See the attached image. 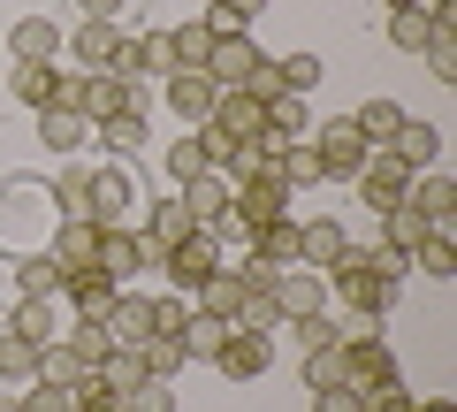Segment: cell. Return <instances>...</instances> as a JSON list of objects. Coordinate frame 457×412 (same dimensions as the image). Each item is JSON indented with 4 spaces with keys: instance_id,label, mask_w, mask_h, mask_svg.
<instances>
[{
    "instance_id": "25",
    "label": "cell",
    "mask_w": 457,
    "mask_h": 412,
    "mask_svg": "<svg viewBox=\"0 0 457 412\" xmlns=\"http://www.w3.org/2000/svg\"><path fill=\"white\" fill-rule=\"evenodd\" d=\"M46 191H54V222H92V214H84V206H92V168L69 161L62 176L46 183Z\"/></svg>"
},
{
    "instance_id": "5",
    "label": "cell",
    "mask_w": 457,
    "mask_h": 412,
    "mask_svg": "<svg viewBox=\"0 0 457 412\" xmlns=\"http://www.w3.org/2000/svg\"><path fill=\"white\" fill-rule=\"evenodd\" d=\"M213 130L228 138V146H245V138H260L267 130V99L252 92V84H221V92H213Z\"/></svg>"
},
{
    "instance_id": "12",
    "label": "cell",
    "mask_w": 457,
    "mask_h": 412,
    "mask_svg": "<svg viewBox=\"0 0 457 412\" xmlns=\"http://www.w3.org/2000/svg\"><path fill=\"white\" fill-rule=\"evenodd\" d=\"M320 306H328V282L312 275V267H282V275H275V314H282V329L305 321V314H320Z\"/></svg>"
},
{
    "instance_id": "11",
    "label": "cell",
    "mask_w": 457,
    "mask_h": 412,
    "mask_svg": "<svg viewBox=\"0 0 457 412\" xmlns=\"http://www.w3.org/2000/svg\"><path fill=\"white\" fill-rule=\"evenodd\" d=\"M213 267H228V260H221V245H213L206 230H198V237H183V245H168V252H161V275L176 282V290H198V282H206Z\"/></svg>"
},
{
    "instance_id": "42",
    "label": "cell",
    "mask_w": 457,
    "mask_h": 412,
    "mask_svg": "<svg viewBox=\"0 0 457 412\" xmlns=\"http://www.w3.org/2000/svg\"><path fill=\"white\" fill-rule=\"evenodd\" d=\"M137 359H145V374H153V382H176L183 366H191L176 336H145V344H137Z\"/></svg>"
},
{
    "instance_id": "59",
    "label": "cell",
    "mask_w": 457,
    "mask_h": 412,
    "mask_svg": "<svg viewBox=\"0 0 457 412\" xmlns=\"http://www.w3.org/2000/svg\"><path fill=\"white\" fill-rule=\"evenodd\" d=\"M411 8H420V16H442V8H450V0H411Z\"/></svg>"
},
{
    "instance_id": "50",
    "label": "cell",
    "mask_w": 457,
    "mask_h": 412,
    "mask_svg": "<svg viewBox=\"0 0 457 412\" xmlns=\"http://www.w3.org/2000/svg\"><path fill=\"white\" fill-rule=\"evenodd\" d=\"M290 329H297V344H305V351L343 344V336H336V314H328V306H320V314H305V321H290Z\"/></svg>"
},
{
    "instance_id": "35",
    "label": "cell",
    "mask_w": 457,
    "mask_h": 412,
    "mask_svg": "<svg viewBox=\"0 0 457 412\" xmlns=\"http://www.w3.org/2000/svg\"><path fill=\"white\" fill-rule=\"evenodd\" d=\"M275 176L290 183V191H305V183H328V176H320V153H312V138H290V146L275 153Z\"/></svg>"
},
{
    "instance_id": "10",
    "label": "cell",
    "mask_w": 457,
    "mask_h": 412,
    "mask_svg": "<svg viewBox=\"0 0 457 412\" xmlns=\"http://www.w3.org/2000/svg\"><path fill=\"white\" fill-rule=\"evenodd\" d=\"M404 191H411V168L396 161L389 146H374V161L359 168V206H374V214H389V206H396Z\"/></svg>"
},
{
    "instance_id": "41",
    "label": "cell",
    "mask_w": 457,
    "mask_h": 412,
    "mask_svg": "<svg viewBox=\"0 0 457 412\" xmlns=\"http://www.w3.org/2000/svg\"><path fill=\"white\" fill-rule=\"evenodd\" d=\"M351 122H359V138H366V146H389V138H396V122H404V107H396V99H366V107H359Z\"/></svg>"
},
{
    "instance_id": "24",
    "label": "cell",
    "mask_w": 457,
    "mask_h": 412,
    "mask_svg": "<svg viewBox=\"0 0 457 412\" xmlns=\"http://www.w3.org/2000/svg\"><path fill=\"white\" fill-rule=\"evenodd\" d=\"M427 69H435V84H457V0L435 16V31H427Z\"/></svg>"
},
{
    "instance_id": "44",
    "label": "cell",
    "mask_w": 457,
    "mask_h": 412,
    "mask_svg": "<svg viewBox=\"0 0 457 412\" xmlns=\"http://www.w3.org/2000/svg\"><path fill=\"white\" fill-rule=\"evenodd\" d=\"M260 16H267V0H213L198 23H206V31H245V23H260Z\"/></svg>"
},
{
    "instance_id": "47",
    "label": "cell",
    "mask_w": 457,
    "mask_h": 412,
    "mask_svg": "<svg viewBox=\"0 0 457 412\" xmlns=\"http://www.w3.org/2000/svg\"><path fill=\"white\" fill-rule=\"evenodd\" d=\"M191 314H198V306H191V290H168V298H153V336H176Z\"/></svg>"
},
{
    "instance_id": "13",
    "label": "cell",
    "mask_w": 457,
    "mask_h": 412,
    "mask_svg": "<svg viewBox=\"0 0 457 412\" xmlns=\"http://www.w3.org/2000/svg\"><path fill=\"white\" fill-rule=\"evenodd\" d=\"M99 329H107V344H145L153 336V298H137V290H114V306L99 314Z\"/></svg>"
},
{
    "instance_id": "48",
    "label": "cell",
    "mask_w": 457,
    "mask_h": 412,
    "mask_svg": "<svg viewBox=\"0 0 457 412\" xmlns=\"http://www.w3.org/2000/svg\"><path fill=\"white\" fill-rule=\"evenodd\" d=\"M23 412H77V390H62V382H23Z\"/></svg>"
},
{
    "instance_id": "36",
    "label": "cell",
    "mask_w": 457,
    "mask_h": 412,
    "mask_svg": "<svg viewBox=\"0 0 457 412\" xmlns=\"http://www.w3.org/2000/svg\"><path fill=\"white\" fill-rule=\"evenodd\" d=\"M305 130H312L305 99H297V92H267V138H282V146H290V138H305Z\"/></svg>"
},
{
    "instance_id": "4",
    "label": "cell",
    "mask_w": 457,
    "mask_h": 412,
    "mask_svg": "<svg viewBox=\"0 0 457 412\" xmlns=\"http://www.w3.org/2000/svg\"><path fill=\"white\" fill-rule=\"evenodd\" d=\"M343 382L351 390H389V382H404V366H396V351L381 344L374 329H359V336H343Z\"/></svg>"
},
{
    "instance_id": "30",
    "label": "cell",
    "mask_w": 457,
    "mask_h": 412,
    "mask_svg": "<svg viewBox=\"0 0 457 412\" xmlns=\"http://www.w3.org/2000/svg\"><path fill=\"white\" fill-rule=\"evenodd\" d=\"M16 290L23 298H62V260L54 252H16Z\"/></svg>"
},
{
    "instance_id": "7",
    "label": "cell",
    "mask_w": 457,
    "mask_h": 412,
    "mask_svg": "<svg viewBox=\"0 0 457 412\" xmlns=\"http://www.w3.org/2000/svg\"><path fill=\"white\" fill-rule=\"evenodd\" d=\"M260 69H267V54H260L252 31H213V54H206V77L213 84H252Z\"/></svg>"
},
{
    "instance_id": "23",
    "label": "cell",
    "mask_w": 457,
    "mask_h": 412,
    "mask_svg": "<svg viewBox=\"0 0 457 412\" xmlns=\"http://www.w3.org/2000/svg\"><path fill=\"white\" fill-rule=\"evenodd\" d=\"M245 245H252V260H260V267H297V222L275 214L267 230H252Z\"/></svg>"
},
{
    "instance_id": "9",
    "label": "cell",
    "mask_w": 457,
    "mask_h": 412,
    "mask_svg": "<svg viewBox=\"0 0 457 412\" xmlns=\"http://www.w3.org/2000/svg\"><path fill=\"white\" fill-rule=\"evenodd\" d=\"M213 92H221V84H213L206 69H168V77H161V99H168V115H176V122H191V130L213 115Z\"/></svg>"
},
{
    "instance_id": "52",
    "label": "cell",
    "mask_w": 457,
    "mask_h": 412,
    "mask_svg": "<svg viewBox=\"0 0 457 412\" xmlns=\"http://www.w3.org/2000/svg\"><path fill=\"white\" fill-rule=\"evenodd\" d=\"M69 344L84 351V366H99V359H107V329H99V321H77V329H69Z\"/></svg>"
},
{
    "instance_id": "38",
    "label": "cell",
    "mask_w": 457,
    "mask_h": 412,
    "mask_svg": "<svg viewBox=\"0 0 457 412\" xmlns=\"http://www.w3.org/2000/svg\"><path fill=\"white\" fill-rule=\"evenodd\" d=\"M206 54H213L206 23H176V31H168V69H206Z\"/></svg>"
},
{
    "instance_id": "54",
    "label": "cell",
    "mask_w": 457,
    "mask_h": 412,
    "mask_svg": "<svg viewBox=\"0 0 457 412\" xmlns=\"http://www.w3.org/2000/svg\"><path fill=\"white\" fill-rule=\"evenodd\" d=\"M420 397L404 390V382H389V390H366V412H411Z\"/></svg>"
},
{
    "instance_id": "22",
    "label": "cell",
    "mask_w": 457,
    "mask_h": 412,
    "mask_svg": "<svg viewBox=\"0 0 457 412\" xmlns=\"http://www.w3.org/2000/svg\"><path fill=\"white\" fill-rule=\"evenodd\" d=\"M137 237H145V245H183V237H198V222H191V206H183V198H153V214H145V230H137Z\"/></svg>"
},
{
    "instance_id": "53",
    "label": "cell",
    "mask_w": 457,
    "mask_h": 412,
    "mask_svg": "<svg viewBox=\"0 0 457 412\" xmlns=\"http://www.w3.org/2000/svg\"><path fill=\"white\" fill-rule=\"evenodd\" d=\"M312 412H366V397L351 382H336V390H312Z\"/></svg>"
},
{
    "instance_id": "33",
    "label": "cell",
    "mask_w": 457,
    "mask_h": 412,
    "mask_svg": "<svg viewBox=\"0 0 457 412\" xmlns=\"http://www.w3.org/2000/svg\"><path fill=\"white\" fill-rule=\"evenodd\" d=\"M221 336H228V321H213V314H191V321L176 329V344H183V359H191V366H213Z\"/></svg>"
},
{
    "instance_id": "56",
    "label": "cell",
    "mask_w": 457,
    "mask_h": 412,
    "mask_svg": "<svg viewBox=\"0 0 457 412\" xmlns=\"http://www.w3.org/2000/svg\"><path fill=\"white\" fill-rule=\"evenodd\" d=\"M130 0H77V23H114Z\"/></svg>"
},
{
    "instance_id": "26",
    "label": "cell",
    "mask_w": 457,
    "mask_h": 412,
    "mask_svg": "<svg viewBox=\"0 0 457 412\" xmlns=\"http://www.w3.org/2000/svg\"><path fill=\"white\" fill-rule=\"evenodd\" d=\"M92 382H99V390H114V397H130L137 382H153V374H145V359H137L130 344H107V359L92 366Z\"/></svg>"
},
{
    "instance_id": "45",
    "label": "cell",
    "mask_w": 457,
    "mask_h": 412,
    "mask_svg": "<svg viewBox=\"0 0 457 412\" xmlns=\"http://www.w3.org/2000/svg\"><path fill=\"white\" fill-rule=\"evenodd\" d=\"M427 31H435V16H420V8H396V16H389V46L396 54H420Z\"/></svg>"
},
{
    "instance_id": "21",
    "label": "cell",
    "mask_w": 457,
    "mask_h": 412,
    "mask_svg": "<svg viewBox=\"0 0 457 412\" xmlns=\"http://www.w3.org/2000/svg\"><path fill=\"white\" fill-rule=\"evenodd\" d=\"M183 206H191V222H198V230H221V222H228V183H221V168H213V176H198V183H183Z\"/></svg>"
},
{
    "instance_id": "60",
    "label": "cell",
    "mask_w": 457,
    "mask_h": 412,
    "mask_svg": "<svg viewBox=\"0 0 457 412\" xmlns=\"http://www.w3.org/2000/svg\"><path fill=\"white\" fill-rule=\"evenodd\" d=\"M0 412H23V390H8V397H0Z\"/></svg>"
},
{
    "instance_id": "15",
    "label": "cell",
    "mask_w": 457,
    "mask_h": 412,
    "mask_svg": "<svg viewBox=\"0 0 457 412\" xmlns=\"http://www.w3.org/2000/svg\"><path fill=\"white\" fill-rule=\"evenodd\" d=\"M404 206H420L435 230H450V214H457V176H450V168H420L411 191H404Z\"/></svg>"
},
{
    "instance_id": "20",
    "label": "cell",
    "mask_w": 457,
    "mask_h": 412,
    "mask_svg": "<svg viewBox=\"0 0 457 412\" xmlns=\"http://www.w3.org/2000/svg\"><path fill=\"white\" fill-rule=\"evenodd\" d=\"M114 290H122V282H107L99 267H69V275H62V298L77 306V321H99L114 306Z\"/></svg>"
},
{
    "instance_id": "1",
    "label": "cell",
    "mask_w": 457,
    "mask_h": 412,
    "mask_svg": "<svg viewBox=\"0 0 457 412\" xmlns=\"http://www.w3.org/2000/svg\"><path fill=\"white\" fill-rule=\"evenodd\" d=\"M320 282H336V298H343L359 321H381V314L396 306V282H381L374 267H366V252H359V245H343V252H336V267H328Z\"/></svg>"
},
{
    "instance_id": "43",
    "label": "cell",
    "mask_w": 457,
    "mask_h": 412,
    "mask_svg": "<svg viewBox=\"0 0 457 412\" xmlns=\"http://www.w3.org/2000/svg\"><path fill=\"white\" fill-rule=\"evenodd\" d=\"M92 138L107 153H137L145 146V115H107V122H92Z\"/></svg>"
},
{
    "instance_id": "34",
    "label": "cell",
    "mask_w": 457,
    "mask_h": 412,
    "mask_svg": "<svg viewBox=\"0 0 457 412\" xmlns=\"http://www.w3.org/2000/svg\"><path fill=\"white\" fill-rule=\"evenodd\" d=\"M38 382V344H23L16 329H0V390H23Z\"/></svg>"
},
{
    "instance_id": "40",
    "label": "cell",
    "mask_w": 457,
    "mask_h": 412,
    "mask_svg": "<svg viewBox=\"0 0 457 412\" xmlns=\"http://www.w3.org/2000/svg\"><path fill=\"white\" fill-rule=\"evenodd\" d=\"M8 329H16L23 344H54V298H16Z\"/></svg>"
},
{
    "instance_id": "32",
    "label": "cell",
    "mask_w": 457,
    "mask_h": 412,
    "mask_svg": "<svg viewBox=\"0 0 457 412\" xmlns=\"http://www.w3.org/2000/svg\"><path fill=\"white\" fill-rule=\"evenodd\" d=\"M114 38H122L114 23H77V31H69L62 46L77 54V69H107V62H114Z\"/></svg>"
},
{
    "instance_id": "8",
    "label": "cell",
    "mask_w": 457,
    "mask_h": 412,
    "mask_svg": "<svg viewBox=\"0 0 457 412\" xmlns=\"http://www.w3.org/2000/svg\"><path fill=\"white\" fill-rule=\"evenodd\" d=\"M130 206H137V183H130V168H92V206L84 214L99 222V230H130Z\"/></svg>"
},
{
    "instance_id": "27",
    "label": "cell",
    "mask_w": 457,
    "mask_h": 412,
    "mask_svg": "<svg viewBox=\"0 0 457 412\" xmlns=\"http://www.w3.org/2000/svg\"><path fill=\"white\" fill-rule=\"evenodd\" d=\"M38 382L84 390V382H92V366H84V351H77V344H62V336H54V344H38Z\"/></svg>"
},
{
    "instance_id": "29",
    "label": "cell",
    "mask_w": 457,
    "mask_h": 412,
    "mask_svg": "<svg viewBox=\"0 0 457 412\" xmlns=\"http://www.w3.org/2000/svg\"><path fill=\"white\" fill-rule=\"evenodd\" d=\"M411 275L450 282V275H457V237H450V230H427L420 245H411Z\"/></svg>"
},
{
    "instance_id": "55",
    "label": "cell",
    "mask_w": 457,
    "mask_h": 412,
    "mask_svg": "<svg viewBox=\"0 0 457 412\" xmlns=\"http://www.w3.org/2000/svg\"><path fill=\"white\" fill-rule=\"evenodd\" d=\"M77 412H130V405H122L114 390H99V382H84V390H77Z\"/></svg>"
},
{
    "instance_id": "2",
    "label": "cell",
    "mask_w": 457,
    "mask_h": 412,
    "mask_svg": "<svg viewBox=\"0 0 457 412\" xmlns=\"http://www.w3.org/2000/svg\"><path fill=\"white\" fill-rule=\"evenodd\" d=\"M305 138H312V153H320V176L328 183H359V168L374 161V146L359 138V122H351V115H328L320 130H305Z\"/></svg>"
},
{
    "instance_id": "3",
    "label": "cell",
    "mask_w": 457,
    "mask_h": 412,
    "mask_svg": "<svg viewBox=\"0 0 457 412\" xmlns=\"http://www.w3.org/2000/svg\"><path fill=\"white\" fill-rule=\"evenodd\" d=\"M221 153H228V138L213 130V122H198V130H183V138H168L161 146V168H168V183H198V176H213L221 168Z\"/></svg>"
},
{
    "instance_id": "51",
    "label": "cell",
    "mask_w": 457,
    "mask_h": 412,
    "mask_svg": "<svg viewBox=\"0 0 457 412\" xmlns=\"http://www.w3.org/2000/svg\"><path fill=\"white\" fill-rule=\"evenodd\" d=\"M122 405H130V412H176V390H168V382H137Z\"/></svg>"
},
{
    "instance_id": "39",
    "label": "cell",
    "mask_w": 457,
    "mask_h": 412,
    "mask_svg": "<svg viewBox=\"0 0 457 412\" xmlns=\"http://www.w3.org/2000/svg\"><path fill=\"white\" fill-rule=\"evenodd\" d=\"M427 230H435V222H427L420 206H404V198H396L389 214H381V245H396V252H411V245H420Z\"/></svg>"
},
{
    "instance_id": "16",
    "label": "cell",
    "mask_w": 457,
    "mask_h": 412,
    "mask_svg": "<svg viewBox=\"0 0 457 412\" xmlns=\"http://www.w3.org/2000/svg\"><path fill=\"white\" fill-rule=\"evenodd\" d=\"M245 282H237V267H213V275L206 282H198V290H191V306H198V314H213V321H228V329H237V321H245Z\"/></svg>"
},
{
    "instance_id": "31",
    "label": "cell",
    "mask_w": 457,
    "mask_h": 412,
    "mask_svg": "<svg viewBox=\"0 0 457 412\" xmlns=\"http://www.w3.org/2000/svg\"><path fill=\"white\" fill-rule=\"evenodd\" d=\"M46 252L62 260V275H69V267H92V252H99V222H62Z\"/></svg>"
},
{
    "instance_id": "46",
    "label": "cell",
    "mask_w": 457,
    "mask_h": 412,
    "mask_svg": "<svg viewBox=\"0 0 457 412\" xmlns=\"http://www.w3.org/2000/svg\"><path fill=\"white\" fill-rule=\"evenodd\" d=\"M336 382H343V344L305 351V390H336Z\"/></svg>"
},
{
    "instance_id": "19",
    "label": "cell",
    "mask_w": 457,
    "mask_h": 412,
    "mask_svg": "<svg viewBox=\"0 0 457 412\" xmlns=\"http://www.w3.org/2000/svg\"><path fill=\"white\" fill-rule=\"evenodd\" d=\"M62 23H46V16H23V23H8V54L16 62H62Z\"/></svg>"
},
{
    "instance_id": "18",
    "label": "cell",
    "mask_w": 457,
    "mask_h": 412,
    "mask_svg": "<svg viewBox=\"0 0 457 412\" xmlns=\"http://www.w3.org/2000/svg\"><path fill=\"white\" fill-rule=\"evenodd\" d=\"M389 153L411 168V176H420V168H435V161H442V130H435L427 115H404V122H396V138H389Z\"/></svg>"
},
{
    "instance_id": "14",
    "label": "cell",
    "mask_w": 457,
    "mask_h": 412,
    "mask_svg": "<svg viewBox=\"0 0 457 412\" xmlns=\"http://www.w3.org/2000/svg\"><path fill=\"white\" fill-rule=\"evenodd\" d=\"M92 267H99L107 282H130V275H145V237H137V230H99Z\"/></svg>"
},
{
    "instance_id": "17",
    "label": "cell",
    "mask_w": 457,
    "mask_h": 412,
    "mask_svg": "<svg viewBox=\"0 0 457 412\" xmlns=\"http://www.w3.org/2000/svg\"><path fill=\"white\" fill-rule=\"evenodd\" d=\"M343 245H351V237H343V222H336V214H320V222H297V267H312V275H328Z\"/></svg>"
},
{
    "instance_id": "37",
    "label": "cell",
    "mask_w": 457,
    "mask_h": 412,
    "mask_svg": "<svg viewBox=\"0 0 457 412\" xmlns=\"http://www.w3.org/2000/svg\"><path fill=\"white\" fill-rule=\"evenodd\" d=\"M38 138H46L54 153H77L84 138H92V122H84V115H69V107H38Z\"/></svg>"
},
{
    "instance_id": "49",
    "label": "cell",
    "mask_w": 457,
    "mask_h": 412,
    "mask_svg": "<svg viewBox=\"0 0 457 412\" xmlns=\"http://www.w3.org/2000/svg\"><path fill=\"white\" fill-rule=\"evenodd\" d=\"M366 267H374L381 282H396V290H404V275H411V252H396V245H366Z\"/></svg>"
},
{
    "instance_id": "61",
    "label": "cell",
    "mask_w": 457,
    "mask_h": 412,
    "mask_svg": "<svg viewBox=\"0 0 457 412\" xmlns=\"http://www.w3.org/2000/svg\"><path fill=\"white\" fill-rule=\"evenodd\" d=\"M381 8H389V16H396V8H411V0H381Z\"/></svg>"
},
{
    "instance_id": "28",
    "label": "cell",
    "mask_w": 457,
    "mask_h": 412,
    "mask_svg": "<svg viewBox=\"0 0 457 412\" xmlns=\"http://www.w3.org/2000/svg\"><path fill=\"white\" fill-rule=\"evenodd\" d=\"M8 99H16V107H54V62H16L8 69Z\"/></svg>"
},
{
    "instance_id": "6",
    "label": "cell",
    "mask_w": 457,
    "mask_h": 412,
    "mask_svg": "<svg viewBox=\"0 0 457 412\" xmlns=\"http://www.w3.org/2000/svg\"><path fill=\"white\" fill-rule=\"evenodd\" d=\"M267 366H275V336L267 329H228L221 351H213V374H228V382H260Z\"/></svg>"
},
{
    "instance_id": "58",
    "label": "cell",
    "mask_w": 457,
    "mask_h": 412,
    "mask_svg": "<svg viewBox=\"0 0 457 412\" xmlns=\"http://www.w3.org/2000/svg\"><path fill=\"white\" fill-rule=\"evenodd\" d=\"M411 412H457V405H450V397H420V405H411Z\"/></svg>"
},
{
    "instance_id": "57",
    "label": "cell",
    "mask_w": 457,
    "mask_h": 412,
    "mask_svg": "<svg viewBox=\"0 0 457 412\" xmlns=\"http://www.w3.org/2000/svg\"><path fill=\"white\" fill-rule=\"evenodd\" d=\"M137 46H145V77H153V69H161V77H168V31H153V38H137Z\"/></svg>"
}]
</instances>
